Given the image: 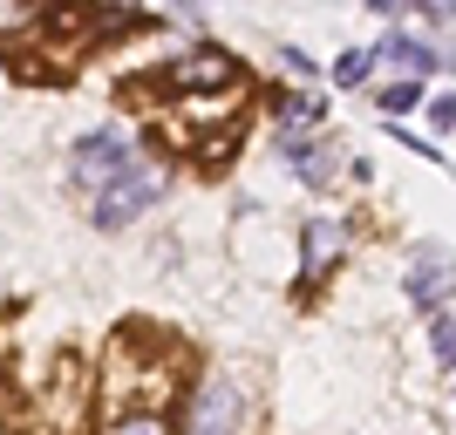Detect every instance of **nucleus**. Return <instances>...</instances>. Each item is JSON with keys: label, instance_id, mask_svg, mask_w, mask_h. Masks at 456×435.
<instances>
[{"label": "nucleus", "instance_id": "obj_1", "mask_svg": "<svg viewBox=\"0 0 456 435\" xmlns=\"http://www.w3.org/2000/svg\"><path fill=\"white\" fill-rule=\"evenodd\" d=\"M157 197H164V164H130L123 177H110V184L95 190V211H89V218L102 231H123V225H136Z\"/></svg>", "mask_w": 456, "mask_h": 435}, {"label": "nucleus", "instance_id": "obj_2", "mask_svg": "<svg viewBox=\"0 0 456 435\" xmlns=\"http://www.w3.org/2000/svg\"><path fill=\"white\" fill-rule=\"evenodd\" d=\"M402 286H409L416 313H429V320H436L443 306H456V259H450L443 246H416V259H409Z\"/></svg>", "mask_w": 456, "mask_h": 435}, {"label": "nucleus", "instance_id": "obj_3", "mask_svg": "<svg viewBox=\"0 0 456 435\" xmlns=\"http://www.w3.org/2000/svg\"><path fill=\"white\" fill-rule=\"evenodd\" d=\"M164 89L171 95H211V89H239V61L225 48H191V55L164 61Z\"/></svg>", "mask_w": 456, "mask_h": 435}, {"label": "nucleus", "instance_id": "obj_4", "mask_svg": "<svg viewBox=\"0 0 456 435\" xmlns=\"http://www.w3.org/2000/svg\"><path fill=\"white\" fill-rule=\"evenodd\" d=\"M136 157H130V143H123V130H89L76 143V157H69V177H76L82 190H102L110 177H123Z\"/></svg>", "mask_w": 456, "mask_h": 435}, {"label": "nucleus", "instance_id": "obj_5", "mask_svg": "<svg viewBox=\"0 0 456 435\" xmlns=\"http://www.w3.org/2000/svg\"><path fill=\"white\" fill-rule=\"evenodd\" d=\"M375 55L388 61V68H402V76H422V82H429V76L443 68V61H450V55L436 48V41H416V35H402V28L375 41Z\"/></svg>", "mask_w": 456, "mask_h": 435}, {"label": "nucleus", "instance_id": "obj_6", "mask_svg": "<svg viewBox=\"0 0 456 435\" xmlns=\"http://www.w3.org/2000/svg\"><path fill=\"white\" fill-rule=\"evenodd\" d=\"M286 164H293L300 184H334L341 177V150L327 136H286Z\"/></svg>", "mask_w": 456, "mask_h": 435}, {"label": "nucleus", "instance_id": "obj_7", "mask_svg": "<svg viewBox=\"0 0 456 435\" xmlns=\"http://www.w3.org/2000/svg\"><path fill=\"white\" fill-rule=\"evenodd\" d=\"M341 246H347V225H341V218H306V231H300V265H306V279H321L327 265L341 259Z\"/></svg>", "mask_w": 456, "mask_h": 435}, {"label": "nucleus", "instance_id": "obj_8", "mask_svg": "<svg viewBox=\"0 0 456 435\" xmlns=\"http://www.w3.org/2000/svg\"><path fill=\"white\" fill-rule=\"evenodd\" d=\"M239 422H246V401H239L232 381H211L205 395L191 401V429H239Z\"/></svg>", "mask_w": 456, "mask_h": 435}, {"label": "nucleus", "instance_id": "obj_9", "mask_svg": "<svg viewBox=\"0 0 456 435\" xmlns=\"http://www.w3.org/2000/svg\"><path fill=\"white\" fill-rule=\"evenodd\" d=\"M375 109L388 116V123H402L409 109H422V76H402V82H388V89H375Z\"/></svg>", "mask_w": 456, "mask_h": 435}, {"label": "nucleus", "instance_id": "obj_10", "mask_svg": "<svg viewBox=\"0 0 456 435\" xmlns=\"http://www.w3.org/2000/svg\"><path fill=\"white\" fill-rule=\"evenodd\" d=\"M266 102H273V116H280L286 130H306V123H321V116H327L321 95H293V89H286V95H266Z\"/></svg>", "mask_w": 456, "mask_h": 435}, {"label": "nucleus", "instance_id": "obj_11", "mask_svg": "<svg viewBox=\"0 0 456 435\" xmlns=\"http://www.w3.org/2000/svg\"><path fill=\"white\" fill-rule=\"evenodd\" d=\"M35 20H41V0H0V41L28 35Z\"/></svg>", "mask_w": 456, "mask_h": 435}, {"label": "nucleus", "instance_id": "obj_12", "mask_svg": "<svg viewBox=\"0 0 456 435\" xmlns=\"http://www.w3.org/2000/svg\"><path fill=\"white\" fill-rule=\"evenodd\" d=\"M375 48H347V55L341 61H334V82H341V89H362V82H368V68H375Z\"/></svg>", "mask_w": 456, "mask_h": 435}, {"label": "nucleus", "instance_id": "obj_13", "mask_svg": "<svg viewBox=\"0 0 456 435\" xmlns=\"http://www.w3.org/2000/svg\"><path fill=\"white\" fill-rule=\"evenodd\" d=\"M429 354H436L443 367H456V313H450V306L436 313V334H429Z\"/></svg>", "mask_w": 456, "mask_h": 435}, {"label": "nucleus", "instance_id": "obj_14", "mask_svg": "<svg viewBox=\"0 0 456 435\" xmlns=\"http://www.w3.org/2000/svg\"><path fill=\"white\" fill-rule=\"evenodd\" d=\"M422 109H429V123H436V130H456V95H429Z\"/></svg>", "mask_w": 456, "mask_h": 435}, {"label": "nucleus", "instance_id": "obj_15", "mask_svg": "<svg viewBox=\"0 0 456 435\" xmlns=\"http://www.w3.org/2000/svg\"><path fill=\"white\" fill-rule=\"evenodd\" d=\"M422 20H456V0H409Z\"/></svg>", "mask_w": 456, "mask_h": 435}, {"label": "nucleus", "instance_id": "obj_16", "mask_svg": "<svg viewBox=\"0 0 456 435\" xmlns=\"http://www.w3.org/2000/svg\"><path fill=\"white\" fill-rule=\"evenodd\" d=\"M409 0H368V14H402Z\"/></svg>", "mask_w": 456, "mask_h": 435}]
</instances>
